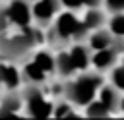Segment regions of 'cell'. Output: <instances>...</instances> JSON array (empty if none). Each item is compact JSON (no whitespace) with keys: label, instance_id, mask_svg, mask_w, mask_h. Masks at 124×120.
Segmentation results:
<instances>
[{"label":"cell","instance_id":"cell-1","mask_svg":"<svg viewBox=\"0 0 124 120\" xmlns=\"http://www.w3.org/2000/svg\"><path fill=\"white\" fill-rule=\"evenodd\" d=\"M19 33L8 35L6 31L0 33V54L8 60H19L23 58L27 52H31L33 46L39 45L41 41V33L39 29L33 27H19Z\"/></svg>","mask_w":124,"mask_h":120},{"label":"cell","instance_id":"cell-2","mask_svg":"<svg viewBox=\"0 0 124 120\" xmlns=\"http://www.w3.org/2000/svg\"><path fill=\"white\" fill-rule=\"evenodd\" d=\"M101 85H103V77L99 74H95V72L87 74L85 72L83 75H79V77H76V79H72L64 85V95L72 105L87 106L95 99Z\"/></svg>","mask_w":124,"mask_h":120},{"label":"cell","instance_id":"cell-3","mask_svg":"<svg viewBox=\"0 0 124 120\" xmlns=\"http://www.w3.org/2000/svg\"><path fill=\"white\" fill-rule=\"evenodd\" d=\"M87 31H89V27L85 25V21H79L74 14L66 12V14H60L52 25V39H56L60 43L81 41L87 35Z\"/></svg>","mask_w":124,"mask_h":120},{"label":"cell","instance_id":"cell-4","mask_svg":"<svg viewBox=\"0 0 124 120\" xmlns=\"http://www.w3.org/2000/svg\"><path fill=\"white\" fill-rule=\"evenodd\" d=\"M23 101H25V110L31 118L54 116V105L45 99L43 91L39 89V83H29L23 89Z\"/></svg>","mask_w":124,"mask_h":120},{"label":"cell","instance_id":"cell-5","mask_svg":"<svg viewBox=\"0 0 124 120\" xmlns=\"http://www.w3.org/2000/svg\"><path fill=\"white\" fill-rule=\"evenodd\" d=\"M122 50H124V41H122V37H118L112 46H107V48H101V50H93L91 62L95 64L97 70H108V68H112L116 64V58H118V54Z\"/></svg>","mask_w":124,"mask_h":120},{"label":"cell","instance_id":"cell-6","mask_svg":"<svg viewBox=\"0 0 124 120\" xmlns=\"http://www.w3.org/2000/svg\"><path fill=\"white\" fill-rule=\"evenodd\" d=\"M6 12H8L10 21L14 25H17V27H27L31 23L33 10H31V6H29L27 0H12L6 6Z\"/></svg>","mask_w":124,"mask_h":120},{"label":"cell","instance_id":"cell-7","mask_svg":"<svg viewBox=\"0 0 124 120\" xmlns=\"http://www.w3.org/2000/svg\"><path fill=\"white\" fill-rule=\"evenodd\" d=\"M60 0H35L31 10H33V19L41 25L48 23L52 19V15L58 12Z\"/></svg>","mask_w":124,"mask_h":120},{"label":"cell","instance_id":"cell-8","mask_svg":"<svg viewBox=\"0 0 124 120\" xmlns=\"http://www.w3.org/2000/svg\"><path fill=\"white\" fill-rule=\"evenodd\" d=\"M23 103H25V101H23V93L19 95V93H16V91L12 89V91H10L8 95H4L2 101H0V118L19 114Z\"/></svg>","mask_w":124,"mask_h":120},{"label":"cell","instance_id":"cell-9","mask_svg":"<svg viewBox=\"0 0 124 120\" xmlns=\"http://www.w3.org/2000/svg\"><path fill=\"white\" fill-rule=\"evenodd\" d=\"M116 35L108 29H95L93 33H91V37H89V46H91V50H101V48H107V46H112L114 43H116Z\"/></svg>","mask_w":124,"mask_h":120},{"label":"cell","instance_id":"cell-10","mask_svg":"<svg viewBox=\"0 0 124 120\" xmlns=\"http://www.w3.org/2000/svg\"><path fill=\"white\" fill-rule=\"evenodd\" d=\"M118 91H120V89H118L116 85H105V87H101L99 99H101V103H103L110 112H114V110H118V108H120L122 97H120V93H118Z\"/></svg>","mask_w":124,"mask_h":120},{"label":"cell","instance_id":"cell-11","mask_svg":"<svg viewBox=\"0 0 124 120\" xmlns=\"http://www.w3.org/2000/svg\"><path fill=\"white\" fill-rule=\"evenodd\" d=\"M70 56H72V60H74V64H76L78 70H85V68L89 66L91 58H93L91 46L87 48V46H83V45H76V46L70 50Z\"/></svg>","mask_w":124,"mask_h":120},{"label":"cell","instance_id":"cell-12","mask_svg":"<svg viewBox=\"0 0 124 120\" xmlns=\"http://www.w3.org/2000/svg\"><path fill=\"white\" fill-rule=\"evenodd\" d=\"M76 70H78V68H76L70 52H58V54H56V72H58V75L70 77V75H74Z\"/></svg>","mask_w":124,"mask_h":120},{"label":"cell","instance_id":"cell-13","mask_svg":"<svg viewBox=\"0 0 124 120\" xmlns=\"http://www.w3.org/2000/svg\"><path fill=\"white\" fill-rule=\"evenodd\" d=\"M23 75H25V79H27L29 83H41V81H45L46 72L33 60V62L25 64V68H23Z\"/></svg>","mask_w":124,"mask_h":120},{"label":"cell","instance_id":"cell-14","mask_svg":"<svg viewBox=\"0 0 124 120\" xmlns=\"http://www.w3.org/2000/svg\"><path fill=\"white\" fill-rule=\"evenodd\" d=\"M83 21H85V25H87L89 29H99V27L105 23V14L99 10V6L89 8L87 14H85V17H83Z\"/></svg>","mask_w":124,"mask_h":120},{"label":"cell","instance_id":"cell-15","mask_svg":"<svg viewBox=\"0 0 124 120\" xmlns=\"http://www.w3.org/2000/svg\"><path fill=\"white\" fill-rule=\"evenodd\" d=\"M46 74H50V72H54L56 70V58L48 52V50H39L37 54H35V58H33Z\"/></svg>","mask_w":124,"mask_h":120},{"label":"cell","instance_id":"cell-16","mask_svg":"<svg viewBox=\"0 0 124 120\" xmlns=\"http://www.w3.org/2000/svg\"><path fill=\"white\" fill-rule=\"evenodd\" d=\"M85 114H87L89 118H107V116L110 114V110L101 103V99H99V101H95V99H93V101L87 105Z\"/></svg>","mask_w":124,"mask_h":120},{"label":"cell","instance_id":"cell-17","mask_svg":"<svg viewBox=\"0 0 124 120\" xmlns=\"http://www.w3.org/2000/svg\"><path fill=\"white\" fill-rule=\"evenodd\" d=\"M108 29L116 35V37H124V12H118L110 17L108 21Z\"/></svg>","mask_w":124,"mask_h":120},{"label":"cell","instance_id":"cell-18","mask_svg":"<svg viewBox=\"0 0 124 120\" xmlns=\"http://www.w3.org/2000/svg\"><path fill=\"white\" fill-rule=\"evenodd\" d=\"M66 116H74L72 114V103L68 99L54 106V118H66Z\"/></svg>","mask_w":124,"mask_h":120},{"label":"cell","instance_id":"cell-19","mask_svg":"<svg viewBox=\"0 0 124 120\" xmlns=\"http://www.w3.org/2000/svg\"><path fill=\"white\" fill-rule=\"evenodd\" d=\"M110 79H112V85H116L118 89H124V62L112 70Z\"/></svg>","mask_w":124,"mask_h":120},{"label":"cell","instance_id":"cell-20","mask_svg":"<svg viewBox=\"0 0 124 120\" xmlns=\"http://www.w3.org/2000/svg\"><path fill=\"white\" fill-rule=\"evenodd\" d=\"M107 2V10L112 12V14H118V12H124V0H105Z\"/></svg>","mask_w":124,"mask_h":120},{"label":"cell","instance_id":"cell-21","mask_svg":"<svg viewBox=\"0 0 124 120\" xmlns=\"http://www.w3.org/2000/svg\"><path fill=\"white\" fill-rule=\"evenodd\" d=\"M10 17H8V12H6V6H0V33H4L10 25Z\"/></svg>","mask_w":124,"mask_h":120},{"label":"cell","instance_id":"cell-22","mask_svg":"<svg viewBox=\"0 0 124 120\" xmlns=\"http://www.w3.org/2000/svg\"><path fill=\"white\" fill-rule=\"evenodd\" d=\"M64 6H68V8H79V6H83V2L81 0H60Z\"/></svg>","mask_w":124,"mask_h":120},{"label":"cell","instance_id":"cell-23","mask_svg":"<svg viewBox=\"0 0 124 120\" xmlns=\"http://www.w3.org/2000/svg\"><path fill=\"white\" fill-rule=\"evenodd\" d=\"M83 6H89V8H95V6H101L103 0H81Z\"/></svg>","mask_w":124,"mask_h":120},{"label":"cell","instance_id":"cell-24","mask_svg":"<svg viewBox=\"0 0 124 120\" xmlns=\"http://www.w3.org/2000/svg\"><path fill=\"white\" fill-rule=\"evenodd\" d=\"M8 64H0V85H4V74H6Z\"/></svg>","mask_w":124,"mask_h":120},{"label":"cell","instance_id":"cell-25","mask_svg":"<svg viewBox=\"0 0 124 120\" xmlns=\"http://www.w3.org/2000/svg\"><path fill=\"white\" fill-rule=\"evenodd\" d=\"M120 110L124 112V97H122V103H120Z\"/></svg>","mask_w":124,"mask_h":120},{"label":"cell","instance_id":"cell-26","mask_svg":"<svg viewBox=\"0 0 124 120\" xmlns=\"http://www.w3.org/2000/svg\"><path fill=\"white\" fill-rule=\"evenodd\" d=\"M33 2H35V0H33Z\"/></svg>","mask_w":124,"mask_h":120}]
</instances>
